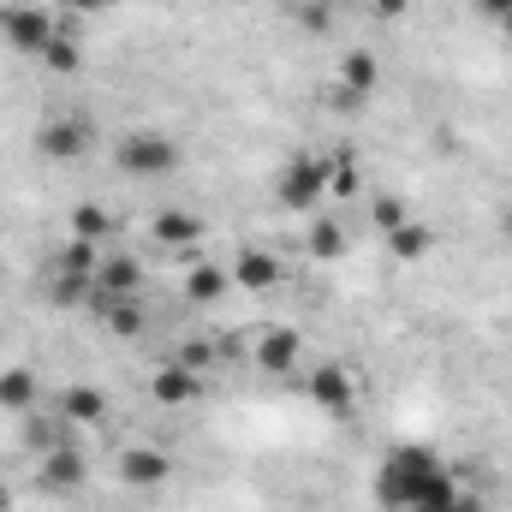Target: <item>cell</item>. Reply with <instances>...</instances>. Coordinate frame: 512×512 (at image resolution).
<instances>
[{
	"label": "cell",
	"mask_w": 512,
	"mask_h": 512,
	"mask_svg": "<svg viewBox=\"0 0 512 512\" xmlns=\"http://www.w3.org/2000/svg\"><path fill=\"white\" fill-rule=\"evenodd\" d=\"M376 501L387 512H411V507H429V501H459V477L417 441L393 447L376 471Z\"/></svg>",
	"instance_id": "1"
},
{
	"label": "cell",
	"mask_w": 512,
	"mask_h": 512,
	"mask_svg": "<svg viewBox=\"0 0 512 512\" xmlns=\"http://www.w3.org/2000/svg\"><path fill=\"white\" fill-rule=\"evenodd\" d=\"M114 161H120V173H126V179H167V173H179L185 149H179V137L143 126V131H126V137H120Z\"/></svg>",
	"instance_id": "2"
},
{
	"label": "cell",
	"mask_w": 512,
	"mask_h": 512,
	"mask_svg": "<svg viewBox=\"0 0 512 512\" xmlns=\"http://www.w3.org/2000/svg\"><path fill=\"white\" fill-rule=\"evenodd\" d=\"M328 197V155H286L280 161V173H274V203L280 209H292V215H304V209H316Z\"/></svg>",
	"instance_id": "3"
},
{
	"label": "cell",
	"mask_w": 512,
	"mask_h": 512,
	"mask_svg": "<svg viewBox=\"0 0 512 512\" xmlns=\"http://www.w3.org/2000/svg\"><path fill=\"white\" fill-rule=\"evenodd\" d=\"M90 149H96V126L84 114H54L36 126V155L54 167H78V161H90Z\"/></svg>",
	"instance_id": "4"
},
{
	"label": "cell",
	"mask_w": 512,
	"mask_h": 512,
	"mask_svg": "<svg viewBox=\"0 0 512 512\" xmlns=\"http://www.w3.org/2000/svg\"><path fill=\"white\" fill-rule=\"evenodd\" d=\"M60 36V18L48 12V6H0V42L12 48V54H30V60H42V48Z\"/></svg>",
	"instance_id": "5"
},
{
	"label": "cell",
	"mask_w": 512,
	"mask_h": 512,
	"mask_svg": "<svg viewBox=\"0 0 512 512\" xmlns=\"http://www.w3.org/2000/svg\"><path fill=\"white\" fill-rule=\"evenodd\" d=\"M304 399H310L322 417L346 423V417L358 411V376H352L346 364H316V370L304 376Z\"/></svg>",
	"instance_id": "6"
},
{
	"label": "cell",
	"mask_w": 512,
	"mask_h": 512,
	"mask_svg": "<svg viewBox=\"0 0 512 512\" xmlns=\"http://www.w3.org/2000/svg\"><path fill=\"white\" fill-rule=\"evenodd\" d=\"M84 477H90V459H84V447L60 441V447H48V453H42V471H36V483H42L48 495H72V489H84Z\"/></svg>",
	"instance_id": "7"
},
{
	"label": "cell",
	"mask_w": 512,
	"mask_h": 512,
	"mask_svg": "<svg viewBox=\"0 0 512 512\" xmlns=\"http://www.w3.org/2000/svg\"><path fill=\"white\" fill-rule=\"evenodd\" d=\"M120 483L126 489H167L173 483V459L161 447H120Z\"/></svg>",
	"instance_id": "8"
},
{
	"label": "cell",
	"mask_w": 512,
	"mask_h": 512,
	"mask_svg": "<svg viewBox=\"0 0 512 512\" xmlns=\"http://www.w3.org/2000/svg\"><path fill=\"white\" fill-rule=\"evenodd\" d=\"M298 358H304V334H298V328H262V334H256V370L292 376Z\"/></svg>",
	"instance_id": "9"
},
{
	"label": "cell",
	"mask_w": 512,
	"mask_h": 512,
	"mask_svg": "<svg viewBox=\"0 0 512 512\" xmlns=\"http://www.w3.org/2000/svg\"><path fill=\"white\" fill-rule=\"evenodd\" d=\"M149 393H155L161 405H173V411H179V405H197V399H203V376H197V370H185V364L173 358V364H161V370L149 376Z\"/></svg>",
	"instance_id": "10"
},
{
	"label": "cell",
	"mask_w": 512,
	"mask_h": 512,
	"mask_svg": "<svg viewBox=\"0 0 512 512\" xmlns=\"http://www.w3.org/2000/svg\"><path fill=\"white\" fill-rule=\"evenodd\" d=\"M96 292H108V298H137L143 292V262L126 251H108L96 262Z\"/></svg>",
	"instance_id": "11"
},
{
	"label": "cell",
	"mask_w": 512,
	"mask_h": 512,
	"mask_svg": "<svg viewBox=\"0 0 512 512\" xmlns=\"http://www.w3.org/2000/svg\"><path fill=\"white\" fill-rule=\"evenodd\" d=\"M90 310H96V322H102L114 340H137V334H143V322H149L137 298H108V292H96V304H90Z\"/></svg>",
	"instance_id": "12"
},
{
	"label": "cell",
	"mask_w": 512,
	"mask_h": 512,
	"mask_svg": "<svg viewBox=\"0 0 512 512\" xmlns=\"http://www.w3.org/2000/svg\"><path fill=\"white\" fill-rule=\"evenodd\" d=\"M376 78H382V66H376V54L370 48H352L346 60H340V102H364L370 90H376Z\"/></svg>",
	"instance_id": "13"
},
{
	"label": "cell",
	"mask_w": 512,
	"mask_h": 512,
	"mask_svg": "<svg viewBox=\"0 0 512 512\" xmlns=\"http://www.w3.org/2000/svg\"><path fill=\"white\" fill-rule=\"evenodd\" d=\"M227 274H233L245 292H274V286H280V256H274V251H256V245H251V251L233 256V268H227Z\"/></svg>",
	"instance_id": "14"
},
{
	"label": "cell",
	"mask_w": 512,
	"mask_h": 512,
	"mask_svg": "<svg viewBox=\"0 0 512 512\" xmlns=\"http://www.w3.org/2000/svg\"><path fill=\"white\" fill-rule=\"evenodd\" d=\"M149 233H155L161 245H173V251H197L203 221H197V215H185V209H161V215L149 221Z\"/></svg>",
	"instance_id": "15"
},
{
	"label": "cell",
	"mask_w": 512,
	"mask_h": 512,
	"mask_svg": "<svg viewBox=\"0 0 512 512\" xmlns=\"http://www.w3.org/2000/svg\"><path fill=\"white\" fill-rule=\"evenodd\" d=\"M108 417V393L102 387H66L60 393V423H102Z\"/></svg>",
	"instance_id": "16"
},
{
	"label": "cell",
	"mask_w": 512,
	"mask_h": 512,
	"mask_svg": "<svg viewBox=\"0 0 512 512\" xmlns=\"http://www.w3.org/2000/svg\"><path fill=\"white\" fill-rule=\"evenodd\" d=\"M358 191H364V167H358V149H334V155H328V197L352 203Z\"/></svg>",
	"instance_id": "17"
},
{
	"label": "cell",
	"mask_w": 512,
	"mask_h": 512,
	"mask_svg": "<svg viewBox=\"0 0 512 512\" xmlns=\"http://www.w3.org/2000/svg\"><path fill=\"white\" fill-rule=\"evenodd\" d=\"M227 286H233V274H227V268H215V262H203V256H197V262H191V274H185V298H191V304H221V292H227Z\"/></svg>",
	"instance_id": "18"
},
{
	"label": "cell",
	"mask_w": 512,
	"mask_h": 512,
	"mask_svg": "<svg viewBox=\"0 0 512 512\" xmlns=\"http://www.w3.org/2000/svg\"><path fill=\"white\" fill-rule=\"evenodd\" d=\"M387 251L399 256V262H423V256L435 251V227H423V221H405V227H393V233H382Z\"/></svg>",
	"instance_id": "19"
},
{
	"label": "cell",
	"mask_w": 512,
	"mask_h": 512,
	"mask_svg": "<svg viewBox=\"0 0 512 512\" xmlns=\"http://www.w3.org/2000/svg\"><path fill=\"white\" fill-rule=\"evenodd\" d=\"M36 405V370H0V411H30Z\"/></svg>",
	"instance_id": "20"
},
{
	"label": "cell",
	"mask_w": 512,
	"mask_h": 512,
	"mask_svg": "<svg viewBox=\"0 0 512 512\" xmlns=\"http://www.w3.org/2000/svg\"><path fill=\"white\" fill-rule=\"evenodd\" d=\"M304 256H316V262H340V256H346V233H340V221H310Z\"/></svg>",
	"instance_id": "21"
},
{
	"label": "cell",
	"mask_w": 512,
	"mask_h": 512,
	"mask_svg": "<svg viewBox=\"0 0 512 512\" xmlns=\"http://www.w3.org/2000/svg\"><path fill=\"white\" fill-rule=\"evenodd\" d=\"M114 233V215L102 209V203H78L72 209V239H90V245H102Z\"/></svg>",
	"instance_id": "22"
},
{
	"label": "cell",
	"mask_w": 512,
	"mask_h": 512,
	"mask_svg": "<svg viewBox=\"0 0 512 512\" xmlns=\"http://www.w3.org/2000/svg\"><path fill=\"white\" fill-rule=\"evenodd\" d=\"M96 262H102V251H96L90 239H66L60 256H54V268H60V274H84V280H96Z\"/></svg>",
	"instance_id": "23"
},
{
	"label": "cell",
	"mask_w": 512,
	"mask_h": 512,
	"mask_svg": "<svg viewBox=\"0 0 512 512\" xmlns=\"http://www.w3.org/2000/svg\"><path fill=\"white\" fill-rule=\"evenodd\" d=\"M42 66H48V72H60V78H72V72L84 66V48H78V42H72V36L60 30V36H54V42L42 48Z\"/></svg>",
	"instance_id": "24"
},
{
	"label": "cell",
	"mask_w": 512,
	"mask_h": 512,
	"mask_svg": "<svg viewBox=\"0 0 512 512\" xmlns=\"http://www.w3.org/2000/svg\"><path fill=\"white\" fill-rule=\"evenodd\" d=\"M84 298H96V280H84V274H60L54 280V304L60 310H78Z\"/></svg>",
	"instance_id": "25"
},
{
	"label": "cell",
	"mask_w": 512,
	"mask_h": 512,
	"mask_svg": "<svg viewBox=\"0 0 512 512\" xmlns=\"http://www.w3.org/2000/svg\"><path fill=\"white\" fill-rule=\"evenodd\" d=\"M298 24H304L310 36H328V30H334V6H328V0H304V6H298Z\"/></svg>",
	"instance_id": "26"
},
{
	"label": "cell",
	"mask_w": 512,
	"mask_h": 512,
	"mask_svg": "<svg viewBox=\"0 0 512 512\" xmlns=\"http://www.w3.org/2000/svg\"><path fill=\"white\" fill-rule=\"evenodd\" d=\"M370 215H376V227H382V233H393V227H405V221H411V209H405L399 197H387V191L370 203Z\"/></svg>",
	"instance_id": "27"
},
{
	"label": "cell",
	"mask_w": 512,
	"mask_h": 512,
	"mask_svg": "<svg viewBox=\"0 0 512 512\" xmlns=\"http://www.w3.org/2000/svg\"><path fill=\"white\" fill-rule=\"evenodd\" d=\"M179 364H185V370H197V376H203V370H209V364H215V346H209V340H185V346H179Z\"/></svg>",
	"instance_id": "28"
},
{
	"label": "cell",
	"mask_w": 512,
	"mask_h": 512,
	"mask_svg": "<svg viewBox=\"0 0 512 512\" xmlns=\"http://www.w3.org/2000/svg\"><path fill=\"white\" fill-rule=\"evenodd\" d=\"M471 6H477L483 18H495V24H501V18H507V12H512V0H471Z\"/></svg>",
	"instance_id": "29"
},
{
	"label": "cell",
	"mask_w": 512,
	"mask_h": 512,
	"mask_svg": "<svg viewBox=\"0 0 512 512\" xmlns=\"http://www.w3.org/2000/svg\"><path fill=\"white\" fill-rule=\"evenodd\" d=\"M376 12H382V18H405V12H411V0H376Z\"/></svg>",
	"instance_id": "30"
},
{
	"label": "cell",
	"mask_w": 512,
	"mask_h": 512,
	"mask_svg": "<svg viewBox=\"0 0 512 512\" xmlns=\"http://www.w3.org/2000/svg\"><path fill=\"white\" fill-rule=\"evenodd\" d=\"M411 512H465V489H459V501H429V507H411Z\"/></svg>",
	"instance_id": "31"
},
{
	"label": "cell",
	"mask_w": 512,
	"mask_h": 512,
	"mask_svg": "<svg viewBox=\"0 0 512 512\" xmlns=\"http://www.w3.org/2000/svg\"><path fill=\"white\" fill-rule=\"evenodd\" d=\"M72 12H102V6H114V0H66Z\"/></svg>",
	"instance_id": "32"
},
{
	"label": "cell",
	"mask_w": 512,
	"mask_h": 512,
	"mask_svg": "<svg viewBox=\"0 0 512 512\" xmlns=\"http://www.w3.org/2000/svg\"><path fill=\"white\" fill-rule=\"evenodd\" d=\"M501 233H507V245H512V203L501 209Z\"/></svg>",
	"instance_id": "33"
},
{
	"label": "cell",
	"mask_w": 512,
	"mask_h": 512,
	"mask_svg": "<svg viewBox=\"0 0 512 512\" xmlns=\"http://www.w3.org/2000/svg\"><path fill=\"white\" fill-rule=\"evenodd\" d=\"M0 512H12V489L6 483H0Z\"/></svg>",
	"instance_id": "34"
},
{
	"label": "cell",
	"mask_w": 512,
	"mask_h": 512,
	"mask_svg": "<svg viewBox=\"0 0 512 512\" xmlns=\"http://www.w3.org/2000/svg\"><path fill=\"white\" fill-rule=\"evenodd\" d=\"M501 30H507V36H512V12H507V18H501Z\"/></svg>",
	"instance_id": "35"
}]
</instances>
